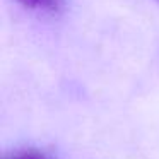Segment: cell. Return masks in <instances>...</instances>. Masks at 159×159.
<instances>
[{"label": "cell", "instance_id": "1", "mask_svg": "<svg viewBox=\"0 0 159 159\" xmlns=\"http://www.w3.org/2000/svg\"><path fill=\"white\" fill-rule=\"evenodd\" d=\"M22 5L29 9H39V11H55L58 7L60 0H17Z\"/></svg>", "mask_w": 159, "mask_h": 159}, {"label": "cell", "instance_id": "2", "mask_svg": "<svg viewBox=\"0 0 159 159\" xmlns=\"http://www.w3.org/2000/svg\"><path fill=\"white\" fill-rule=\"evenodd\" d=\"M11 159H46V157H43L39 154H34V152H26V154H17Z\"/></svg>", "mask_w": 159, "mask_h": 159}, {"label": "cell", "instance_id": "3", "mask_svg": "<svg viewBox=\"0 0 159 159\" xmlns=\"http://www.w3.org/2000/svg\"><path fill=\"white\" fill-rule=\"evenodd\" d=\"M156 2H157V4H159V0H156Z\"/></svg>", "mask_w": 159, "mask_h": 159}]
</instances>
